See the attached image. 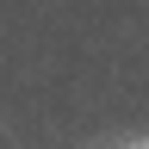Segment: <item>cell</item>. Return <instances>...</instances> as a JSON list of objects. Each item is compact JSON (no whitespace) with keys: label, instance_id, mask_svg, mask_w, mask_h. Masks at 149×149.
Returning a JSON list of instances; mask_svg holds the SVG:
<instances>
[{"label":"cell","instance_id":"6da1fadb","mask_svg":"<svg viewBox=\"0 0 149 149\" xmlns=\"http://www.w3.org/2000/svg\"><path fill=\"white\" fill-rule=\"evenodd\" d=\"M143 149H149V143H143Z\"/></svg>","mask_w":149,"mask_h":149}]
</instances>
